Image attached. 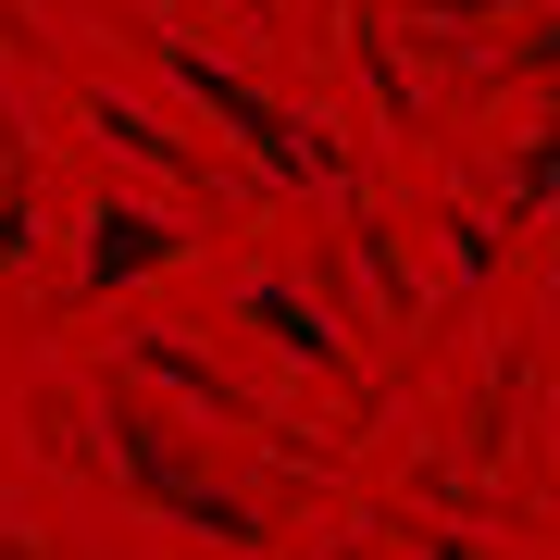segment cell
I'll return each instance as SVG.
<instances>
[{
  "label": "cell",
  "instance_id": "3",
  "mask_svg": "<svg viewBox=\"0 0 560 560\" xmlns=\"http://www.w3.org/2000/svg\"><path fill=\"white\" fill-rule=\"evenodd\" d=\"M175 249H187L175 212H150V200H101V212H88V261H75V287H88V300H113V287L162 275Z\"/></svg>",
  "mask_w": 560,
  "mask_h": 560
},
{
  "label": "cell",
  "instance_id": "1",
  "mask_svg": "<svg viewBox=\"0 0 560 560\" xmlns=\"http://www.w3.org/2000/svg\"><path fill=\"white\" fill-rule=\"evenodd\" d=\"M175 88H187V101H200V113H212V125H224V138H237L249 162H275L287 187H349V162H337V138H312V125H287L275 101H261V88H237V75H224V62H200V50H175Z\"/></svg>",
  "mask_w": 560,
  "mask_h": 560
},
{
  "label": "cell",
  "instance_id": "4",
  "mask_svg": "<svg viewBox=\"0 0 560 560\" xmlns=\"http://www.w3.org/2000/svg\"><path fill=\"white\" fill-rule=\"evenodd\" d=\"M237 300H249L261 324H275V349H287V361H312V374H324V361H337V337H324V324H312V300H300V287H275V275H249Z\"/></svg>",
  "mask_w": 560,
  "mask_h": 560
},
{
  "label": "cell",
  "instance_id": "5",
  "mask_svg": "<svg viewBox=\"0 0 560 560\" xmlns=\"http://www.w3.org/2000/svg\"><path fill=\"white\" fill-rule=\"evenodd\" d=\"M436 13H448V25H474V13H499V0H436Z\"/></svg>",
  "mask_w": 560,
  "mask_h": 560
},
{
  "label": "cell",
  "instance_id": "2",
  "mask_svg": "<svg viewBox=\"0 0 560 560\" xmlns=\"http://www.w3.org/2000/svg\"><path fill=\"white\" fill-rule=\"evenodd\" d=\"M113 460L138 474V499H150V511L200 523V536H224V548H249V536H261V511H249V499H224V486H200V474H187V448H175V423L138 411V399H113Z\"/></svg>",
  "mask_w": 560,
  "mask_h": 560
}]
</instances>
